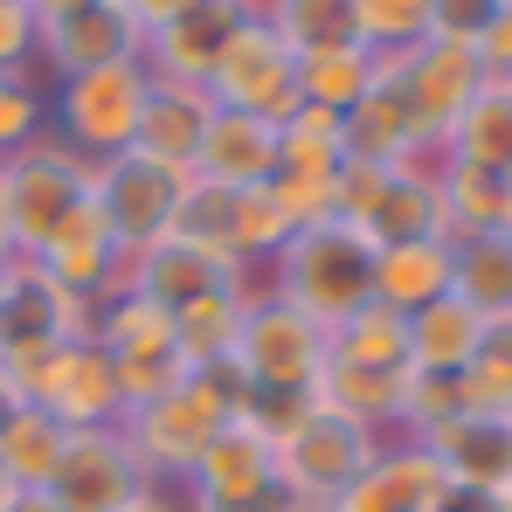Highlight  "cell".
I'll return each mask as SVG.
<instances>
[{
    "label": "cell",
    "instance_id": "1",
    "mask_svg": "<svg viewBox=\"0 0 512 512\" xmlns=\"http://www.w3.org/2000/svg\"><path fill=\"white\" fill-rule=\"evenodd\" d=\"M250 402H256V395L243 388V374H236V360H229V367H201V374H187L173 395L146 402V409H125L118 429H125L139 471H146L153 485H173V492H180L187 471L208 457V443L236 423V416H250Z\"/></svg>",
    "mask_w": 512,
    "mask_h": 512
},
{
    "label": "cell",
    "instance_id": "2",
    "mask_svg": "<svg viewBox=\"0 0 512 512\" xmlns=\"http://www.w3.org/2000/svg\"><path fill=\"white\" fill-rule=\"evenodd\" d=\"M277 298L333 333L360 305H374V236L340 222V215L284 236V250H277Z\"/></svg>",
    "mask_w": 512,
    "mask_h": 512
},
{
    "label": "cell",
    "instance_id": "3",
    "mask_svg": "<svg viewBox=\"0 0 512 512\" xmlns=\"http://www.w3.org/2000/svg\"><path fill=\"white\" fill-rule=\"evenodd\" d=\"M146 97H153L146 56L139 63H111V70H84V77H63V84H49V132L70 153H84L90 167L97 160H118L139 139Z\"/></svg>",
    "mask_w": 512,
    "mask_h": 512
},
{
    "label": "cell",
    "instance_id": "4",
    "mask_svg": "<svg viewBox=\"0 0 512 512\" xmlns=\"http://www.w3.org/2000/svg\"><path fill=\"white\" fill-rule=\"evenodd\" d=\"M90 167L84 153H70L56 132H42V139H28L14 160H0V194H7V222H14V250H42L77 208L90 201Z\"/></svg>",
    "mask_w": 512,
    "mask_h": 512
},
{
    "label": "cell",
    "instance_id": "5",
    "mask_svg": "<svg viewBox=\"0 0 512 512\" xmlns=\"http://www.w3.org/2000/svg\"><path fill=\"white\" fill-rule=\"evenodd\" d=\"M381 443H388V436H374L367 423L333 416V409H319V402H312V416L277 443V492H284V506L326 512L346 485L374 464V450H381Z\"/></svg>",
    "mask_w": 512,
    "mask_h": 512
},
{
    "label": "cell",
    "instance_id": "6",
    "mask_svg": "<svg viewBox=\"0 0 512 512\" xmlns=\"http://www.w3.org/2000/svg\"><path fill=\"white\" fill-rule=\"evenodd\" d=\"M97 298H70L35 256H7L0 277V374H21L63 340H90Z\"/></svg>",
    "mask_w": 512,
    "mask_h": 512
},
{
    "label": "cell",
    "instance_id": "7",
    "mask_svg": "<svg viewBox=\"0 0 512 512\" xmlns=\"http://www.w3.org/2000/svg\"><path fill=\"white\" fill-rule=\"evenodd\" d=\"M236 374L256 402H284V395H312L326 374V326L305 319L298 305L270 298L243 312V340H236Z\"/></svg>",
    "mask_w": 512,
    "mask_h": 512
},
{
    "label": "cell",
    "instance_id": "8",
    "mask_svg": "<svg viewBox=\"0 0 512 512\" xmlns=\"http://www.w3.org/2000/svg\"><path fill=\"white\" fill-rule=\"evenodd\" d=\"M7 381L21 388V402L49 409L63 429H111L125 416V402H118V367H111V353L97 340L49 346L42 360H28V367L7 374Z\"/></svg>",
    "mask_w": 512,
    "mask_h": 512
},
{
    "label": "cell",
    "instance_id": "9",
    "mask_svg": "<svg viewBox=\"0 0 512 512\" xmlns=\"http://www.w3.org/2000/svg\"><path fill=\"white\" fill-rule=\"evenodd\" d=\"M187 173H167L139 153H118V160H97V180H90V208L104 215L111 243L125 250V263L139 250H153L160 236H173L180 222V201H187Z\"/></svg>",
    "mask_w": 512,
    "mask_h": 512
},
{
    "label": "cell",
    "instance_id": "10",
    "mask_svg": "<svg viewBox=\"0 0 512 512\" xmlns=\"http://www.w3.org/2000/svg\"><path fill=\"white\" fill-rule=\"evenodd\" d=\"M180 499H187V512H284L270 436L250 416H236V423L208 443V457L187 471Z\"/></svg>",
    "mask_w": 512,
    "mask_h": 512
},
{
    "label": "cell",
    "instance_id": "11",
    "mask_svg": "<svg viewBox=\"0 0 512 512\" xmlns=\"http://www.w3.org/2000/svg\"><path fill=\"white\" fill-rule=\"evenodd\" d=\"M208 97L222 111H250V118H270V125H284L298 111V56L284 49V35L263 14H250L229 35V49L208 77Z\"/></svg>",
    "mask_w": 512,
    "mask_h": 512
},
{
    "label": "cell",
    "instance_id": "12",
    "mask_svg": "<svg viewBox=\"0 0 512 512\" xmlns=\"http://www.w3.org/2000/svg\"><path fill=\"white\" fill-rule=\"evenodd\" d=\"M49 492H56V506H63V512H125L132 499L153 492V478L139 471L125 429L111 423V429H70Z\"/></svg>",
    "mask_w": 512,
    "mask_h": 512
},
{
    "label": "cell",
    "instance_id": "13",
    "mask_svg": "<svg viewBox=\"0 0 512 512\" xmlns=\"http://www.w3.org/2000/svg\"><path fill=\"white\" fill-rule=\"evenodd\" d=\"M146 56V28L118 7V0H84L70 14H56L42 28V49H35V70L49 84L63 77H84V70H111V63H139Z\"/></svg>",
    "mask_w": 512,
    "mask_h": 512
},
{
    "label": "cell",
    "instance_id": "14",
    "mask_svg": "<svg viewBox=\"0 0 512 512\" xmlns=\"http://www.w3.org/2000/svg\"><path fill=\"white\" fill-rule=\"evenodd\" d=\"M381 70L395 77V90L409 97V111H416V125L423 132H450L457 125V111L485 90V63H478V49H464V42H416V49H402V56H381Z\"/></svg>",
    "mask_w": 512,
    "mask_h": 512
},
{
    "label": "cell",
    "instance_id": "15",
    "mask_svg": "<svg viewBox=\"0 0 512 512\" xmlns=\"http://www.w3.org/2000/svg\"><path fill=\"white\" fill-rule=\"evenodd\" d=\"M250 14H263V0H194V7H180L167 28L146 35V70H153L160 84H201L208 90L222 49H229V35H236Z\"/></svg>",
    "mask_w": 512,
    "mask_h": 512
},
{
    "label": "cell",
    "instance_id": "16",
    "mask_svg": "<svg viewBox=\"0 0 512 512\" xmlns=\"http://www.w3.org/2000/svg\"><path fill=\"white\" fill-rule=\"evenodd\" d=\"M450 492H457L450 471L429 457L416 436H388V443L374 450V464H367L326 512H436Z\"/></svg>",
    "mask_w": 512,
    "mask_h": 512
},
{
    "label": "cell",
    "instance_id": "17",
    "mask_svg": "<svg viewBox=\"0 0 512 512\" xmlns=\"http://www.w3.org/2000/svg\"><path fill=\"white\" fill-rule=\"evenodd\" d=\"M429 457L450 471V485L457 492H506L512 485V423L506 416H478V409H457V416H443V423H429L423 436Z\"/></svg>",
    "mask_w": 512,
    "mask_h": 512
},
{
    "label": "cell",
    "instance_id": "18",
    "mask_svg": "<svg viewBox=\"0 0 512 512\" xmlns=\"http://www.w3.org/2000/svg\"><path fill=\"white\" fill-rule=\"evenodd\" d=\"M194 180L201 187H229V194L270 187L277 180V125L215 104L208 132H201V153H194Z\"/></svg>",
    "mask_w": 512,
    "mask_h": 512
},
{
    "label": "cell",
    "instance_id": "19",
    "mask_svg": "<svg viewBox=\"0 0 512 512\" xmlns=\"http://www.w3.org/2000/svg\"><path fill=\"white\" fill-rule=\"evenodd\" d=\"M28 256H35L70 298H111V291L125 284V250L111 243V229H104V215H97L90 201L42 243V250H28Z\"/></svg>",
    "mask_w": 512,
    "mask_h": 512
},
{
    "label": "cell",
    "instance_id": "20",
    "mask_svg": "<svg viewBox=\"0 0 512 512\" xmlns=\"http://www.w3.org/2000/svg\"><path fill=\"white\" fill-rule=\"evenodd\" d=\"M450 236H409V243H374V305H388L395 319H416L423 305L450 298Z\"/></svg>",
    "mask_w": 512,
    "mask_h": 512
},
{
    "label": "cell",
    "instance_id": "21",
    "mask_svg": "<svg viewBox=\"0 0 512 512\" xmlns=\"http://www.w3.org/2000/svg\"><path fill=\"white\" fill-rule=\"evenodd\" d=\"M208 118H215V97H208L201 84H160V77H153V97H146V118H139L132 153L194 180V153H201Z\"/></svg>",
    "mask_w": 512,
    "mask_h": 512
},
{
    "label": "cell",
    "instance_id": "22",
    "mask_svg": "<svg viewBox=\"0 0 512 512\" xmlns=\"http://www.w3.org/2000/svg\"><path fill=\"white\" fill-rule=\"evenodd\" d=\"M485 333H492V319H478L464 298H436L409 319V367L429 374V381H457L478 360Z\"/></svg>",
    "mask_w": 512,
    "mask_h": 512
},
{
    "label": "cell",
    "instance_id": "23",
    "mask_svg": "<svg viewBox=\"0 0 512 512\" xmlns=\"http://www.w3.org/2000/svg\"><path fill=\"white\" fill-rule=\"evenodd\" d=\"M215 284H229V277L194 250V243L160 236L153 250H139L132 263H125V284H118V291H139V298H153L160 312H187V305H194V298H208Z\"/></svg>",
    "mask_w": 512,
    "mask_h": 512
},
{
    "label": "cell",
    "instance_id": "24",
    "mask_svg": "<svg viewBox=\"0 0 512 512\" xmlns=\"http://www.w3.org/2000/svg\"><path fill=\"white\" fill-rule=\"evenodd\" d=\"M416 139H429L423 125H416V111H409V97L395 90V77L381 70L374 90L346 111V160H374V167H395Z\"/></svg>",
    "mask_w": 512,
    "mask_h": 512
},
{
    "label": "cell",
    "instance_id": "25",
    "mask_svg": "<svg viewBox=\"0 0 512 512\" xmlns=\"http://www.w3.org/2000/svg\"><path fill=\"white\" fill-rule=\"evenodd\" d=\"M443 139H450V160H457V167L506 173L512 167V84L485 77V90L457 111V125H450Z\"/></svg>",
    "mask_w": 512,
    "mask_h": 512
},
{
    "label": "cell",
    "instance_id": "26",
    "mask_svg": "<svg viewBox=\"0 0 512 512\" xmlns=\"http://www.w3.org/2000/svg\"><path fill=\"white\" fill-rule=\"evenodd\" d=\"M450 298H464L478 319H512V236L492 229V236H464L457 243V263H450Z\"/></svg>",
    "mask_w": 512,
    "mask_h": 512
},
{
    "label": "cell",
    "instance_id": "27",
    "mask_svg": "<svg viewBox=\"0 0 512 512\" xmlns=\"http://www.w3.org/2000/svg\"><path fill=\"white\" fill-rule=\"evenodd\" d=\"M243 312H250V305H243L229 284H215L208 298H194L187 312H173V346H180L187 374H201V367H229V360H236Z\"/></svg>",
    "mask_w": 512,
    "mask_h": 512
},
{
    "label": "cell",
    "instance_id": "28",
    "mask_svg": "<svg viewBox=\"0 0 512 512\" xmlns=\"http://www.w3.org/2000/svg\"><path fill=\"white\" fill-rule=\"evenodd\" d=\"M374 77H381V56H374V49H360V42L319 49V56H298V104L346 118V111L374 90Z\"/></svg>",
    "mask_w": 512,
    "mask_h": 512
},
{
    "label": "cell",
    "instance_id": "29",
    "mask_svg": "<svg viewBox=\"0 0 512 512\" xmlns=\"http://www.w3.org/2000/svg\"><path fill=\"white\" fill-rule=\"evenodd\" d=\"M63 443H70V429L56 423L49 409L21 402V416L0 429V471L14 478V492H49V478L63 464Z\"/></svg>",
    "mask_w": 512,
    "mask_h": 512
},
{
    "label": "cell",
    "instance_id": "30",
    "mask_svg": "<svg viewBox=\"0 0 512 512\" xmlns=\"http://www.w3.org/2000/svg\"><path fill=\"white\" fill-rule=\"evenodd\" d=\"M326 360H333V367L402 374V367H409V319H395L388 305H360L353 319H340V326L326 333Z\"/></svg>",
    "mask_w": 512,
    "mask_h": 512
},
{
    "label": "cell",
    "instance_id": "31",
    "mask_svg": "<svg viewBox=\"0 0 512 512\" xmlns=\"http://www.w3.org/2000/svg\"><path fill=\"white\" fill-rule=\"evenodd\" d=\"M340 167H346V118L298 104L277 125V173H319V180H333Z\"/></svg>",
    "mask_w": 512,
    "mask_h": 512
},
{
    "label": "cell",
    "instance_id": "32",
    "mask_svg": "<svg viewBox=\"0 0 512 512\" xmlns=\"http://www.w3.org/2000/svg\"><path fill=\"white\" fill-rule=\"evenodd\" d=\"M499 180H506V173H485V167H450L436 180V215H443V236H450V243L499 229V208H506Z\"/></svg>",
    "mask_w": 512,
    "mask_h": 512
},
{
    "label": "cell",
    "instance_id": "33",
    "mask_svg": "<svg viewBox=\"0 0 512 512\" xmlns=\"http://www.w3.org/2000/svg\"><path fill=\"white\" fill-rule=\"evenodd\" d=\"M263 21L284 35L291 56H319V49L353 42V14H346V0H263Z\"/></svg>",
    "mask_w": 512,
    "mask_h": 512
},
{
    "label": "cell",
    "instance_id": "34",
    "mask_svg": "<svg viewBox=\"0 0 512 512\" xmlns=\"http://www.w3.org/2000/svg\"><path fill=\"white\" fill-rule=\"evenodd\" d=\"M353 14V42L374 56H402L429 42V0H346Z\"/></svg>",
    "mask_w": 512,
    "mask_h": 512
},
{
    "label": "cell",
    "instance_id": "35",
    "mask_svg": "<svg viewBox=\"0 0 512 512\" xmlns=\"http://www.w3.org/2000/svg\"><path fill=\"white\" fill-rule=\"evenodd\" d=\"M42 132H49V77L42 70H7L0 77V160H14Z\"/></svg>",
    "mask_w": 512,
    "mask_h": 512
},
{
    "label": "cell",
    "instance_id": "36",
    "mask_svg": "<svg viewBox=\"0 0 512 512\" xmlns=\"http://www.w3.org/2000/svg\"><path fill=\"white\" fill-rule=\"evenodd\" d=\"M457 388H464V409H478V416H506L512 409V319H499L485 333L478 360L457 374Z\"/></svg>",
    "mask_w": 512,
    "mask_h": 512
},
{
    "label": "cell",
    "instance_id": "37",
    "mask_svg": "<svg viewBox=\"0 0 512 512\" xmlns=\"http://www.w3.org/2000/svg\"><path fill=\"white\" fill-rule=\"evenodd\" d=\"M506 0H429V35L436 42H478L485 28H492V14H499Z\"/></svg>",
    "mask_w": 512,
    "mask_h": 512
},
{
    "label": "cell",
    "instance_id": "38",
    "mask_svg": "<svg viewBox=\"0 0 512 512\" xmlns=\"http://www.w3.org/2000/svg\"><path fill=\"white\" fill-rule=\"evenodd\" d=\"M35 49H42V21L28 14V0H0V77L35 70Z\"/></svg>",
    "mask_w": 512,
    "mask_h": 512
},
{
    "label": "cell",
    "instance_id": "39",
    "mask_svg": "<svg viewBox=\"0 0 512 512\" xmlns=\"http://www.w3.org/2000/svg\"><path fill=\"white\" fill-rule=\"evenodd\" d=\"M478 49V63H485V77H499V84H512V0L492 14V28L471 42Z\"/></svg>",
    "mask_w": 512,
    "mask_h": 512
},
{
    "label": "cell",
    "instance_id": "40",
    "mask_svg": "<svg viewBox=\"0 0 512 512\" xmlns=\"http://www.w3.org/2000/svg\"><path fill=\"white\" fill-rule=\"evenodd\" d=\"M118 7H125V14H132V21H139V28L153 35V28H167L180 7H194V0H118Z\"/></svg>",
    "mask_w": 512,
    "mask_h": 512
},
{
    "label": "cell",
    "instance_id": "41",
    "mask_svg": "<svg viewBox=\"0 0 512 512\" xmlns=\"http://www.w3.org/2000/svg\"><path fill=\"white\" fill-rule=\"evenodd\" d=\"M436 512H506V499H492V492H450Z\"/></svg>",
    "mask_w": 512,
    "mask_h": 512
},
{
    "label": "cell",
    "instance_id": "42",
    "mask_svg": "<svg viewBox=\"0 0 512 512\" xmlns=\"http://www.w3.org/2000/svg\"><path fill=\"white\" fill-rule=\"evenodd\" d=\"M125 512H187V499H180L173 485H153L146 499H132V506H125Z\"/></svg>",
    "mask_w": 512,
    "mask_h": 512
},
{
    "label": "cell",
    "instance_id": "43",
    "mask_svg": "<svg viewBox=\"0 0 512 512\" xmlns=\"http://www.w3.org/2000/svg\"><path fill=\"white\" fill-rule=\"evenodd\" d=\"M7 512H63V506H56V492H14Z\"/></svg>",
    "mask_w": 512,
    "mask_h": 512
},
{
    "label": "cell",
    "instance_id": "44",
    "mask_svg": "<svg viewBox=\"0 0 512 512\" xmlns=\"http://www.w3.org/2000/svg\"><path fill=\"white\" fill-rule=\"evenodd\" d=\"M70 7H84V0H28V14H35V21H42V28H49V21H56V14H70Z\"/></svg>",
    "mask_w": 512,
    "mask_h": 512
},
{
    "label": "cell",
    "instance_id": "45",
    "mask_svg": "<svg viewBox=\"0 0 512 512\" xmlns=\"http://www.w3.org/2000/svg\"><path fill=\"white\" fill-rule=\"evenodd\" d=\"M14 416H21V388H14V381H7V374H0V429L14 423Z\"/></svg>",
    "mask_w": 512,
    "mask_h": 512
},
{
    "label": "cell",
    "instance_id": "46",
    "mask_svg": "<svg viewBox=\"0 0 512 512\" xmlns=\"http://www.w3.org/2000/svg\"><path fill=\"white\" fill-rule=\"evenodd\" d=\"M0 256H21L14 250V222H7V194H0Z\"/></svg>",
    "mask_w": 512,
    "mask_h": 512
},
{
    "label": "cell",
    "instance_id": "47",
    "mask_svg": "<svg viewBox=\"0 0 512 512\" xmlns=\"http://www.w3.org/2000/svg\"><path fill=\"white\" fill-rule=\"evenodd\" d=\"M499 194H506V208H499V229L512 236V167H506V180H499Z\"/></svg>",
    "mask_w": 512,
    "mask_h": 512
},
{
    "label": "cell",
    "instance_id": "48",
    "mask_svg": "<svg viewBox=\"0 0 512 512\" xmlns=\"http://www.w3.org/2000/svg\"><path fill=\"white\" fill-rule=\"evenodd\" d=\"M7 499H14V478H7V471H0V512H7Z\"/></svg>",
    "mask_w": 512,
    "mask_h": 512
},
{
    "label": "cell",
    "instance_id": "49",
    "mask_svg": "<svg viewBox=\"0 0 512 512\" xmlns=\"http://www.w3.org/2000/svg\"><path fill=\"white\" fill-rule=\"evenodd\" d=\"M499 499H506V512H512V485H506V492H499Z\"/></svg>",
    "mask_w": 512,
    "mask_h": 512
},
{
    "label": "cell",
    "instance_id": "50",
    "mask_svg": "<svg viewBox=\"0 0 512 512\" xmlns=\"http://www.w3.org/2000/svg\"><path fill=\"white\" fill-rule=\"evenodd\" d=\"M0 277H7V256H0Z\"/></svg>",
    "mask_w": 512,
    "mask_h": 512
},
{
    "label": "cell",
    "instance_id": "51",
    "mask_svg": "<svg viewBox=\"0 0 512 512\" xmlns=\"http://www.w3.org/2000/svg\"><path fill=\"white\" fill-rule=\"evenodd\" d=\"M506 423H512V409H506Z\"/></svg>",
    "mask_w": 512,
    "mask_h": 512
},
{
    "label": "cell",
    "instance_id": "52",
    "mask_svg": "<svg viewBox=\"0 0 512 512\" xmlns=\"http://www.w3.org/2000/svg\"><path fill=\"white\" fill-rule=\"evenodd\" d=\"M284 512H298V506H284Z\"/></svg>",
    "mask_w": 512,
    "mask_h": 512
}]
</instances>
